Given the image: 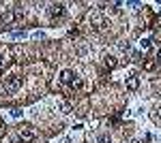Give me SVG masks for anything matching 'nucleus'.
Masks as SVG:
<instances>
[{
    "mask_svg": "<svg viewBox=\"0 0 161 143\" xmlns=\"http://www.w3.org/2000/svg\"><path fill=\"white\" fill-rule=\"evenodd\" d=\"M137 85H140L137 77H129V79H127V88H129V90H136Z\"/></svg>",
    "mask_w": 161,
    "mask_h": 143,
    "instance_id": "obj_5",
    "label": "nucleus"
},
{
    "mask_svg": "<svg viewBox=\"0 0 161 143\" xmlns=\"http://www.w3.org/2000/svg\"><path fill=\"white\" fill-rule=\"evenodd\" d=\"M62 13H64V4H52L50 9H47V15H50L52 19L54 17H60Z\"/></svg>",
    "mask_w": 161,
    "mask_h": 143,
    "instance_id": "obj_4",
    "label": "nucleus"
},
{
    "mask_svg": "<svg viewBox=\"0 0 161 143\" xmlns=\"http://www.w3.org/2000/svg\"><path fill=\"white\" fill-rule=\"evenodd\" d=\"M140 47H142V49H148L150 47V38H142V41H140Z\"/></svg>",
    "mask_w": 161,
    "mask_h": 143,
    "instance_id": "obj_6",
    "label": "nucleus"
},
{
    "mask_svg": "<svg viewBox=\"0 0 161 143\" xmlns=\"http://www.w3.org/2000/svg\"><path fill=\"white\" fill-rule=\"evenodd\" d=\"M157 58H159V60H161V47H159V51H157Z\"/></svg>",
    "mask_w": 161,
    "mask_h": 143,
    "instance_id": "obj_10",
    "label": "nucleus"
},
{
    "mask_svg": "<svg viewBox=\"0 0 161 143\" xmlns=\"http://www.w3.org/2000/svg\"><path fill=\"white\" fill-rule=\"evenodd\" d=\"M105 64H108L110 69H114V66H116V58H105Z\"/></svg>",
    "mask_w": 161,
    "mask_h": 143,
    "instance_id": "obj_8",
    "label": "nucleus"
},
{
    "mask_svg": "<svg viewBox=\"0 0 161 143\" xmlns=\"http://www.w3.org/2000/svg\"><path fill=\"white\" fill-rule=\"evenodd\" d=\"M60 81L62 84H69V85H80V81L75 79L73 71H62L60 73Z\"/></svg>",
    "mask_w": 161,
    "mask_h": 143,
    "instance_id": "obj_2",
    "label": "nucleus"
},
{
    "mask_svg": "<svg viewBox=\"0 0 161 143\" xmlns=\"http://www.w3.org/2000/svg\"><path fill=\"white\" fill-rule=\"evenodd\" d=\"M19 139H22L24 143H30L32 139H35V130H32V128H28V126L22 128V130H19Z\"/></svg>",
    "mask_w": 161,
    "mask_h": 143,
    "instance_id": "obj_3",
    "label": "nucleus"
},
{
    "mask_svg": "<svg viewBox=\"0 0 161 143\" xmlns=\"http://www.w3.org/2000/svg\"><path fill=\"white\" fill-rule=\"evenodd\" d=\"M19 88H22V77H9V79L2 84V92H4V94H15Z\"/></svg>",
    "mask_w": 161,
    "mask_h": 143,
    "instance_id": "obj_1",
    "label": "nucleus"
},
{
    "mask_svg": "<svg viewBox=\"0 0 161 143\" xmlns=\"http://www.w3.org/2000/svg\"><path fill=\"white\" fill-rule=\"evenodd\" d=\"M60 109H62V113H69L71 111V105L69 103H60Z\"/></svg>",
    "mask_w": 161,
    "mask_h": 143,
    "instance_id": "obj_7",
    "label": "nucleus"
},
{
    "mask_svg": "<svg viewBox=\"0 0 161 143\" xmlns=\"http://www.w3.org/2000/svg\"><path fill=\"white\" fill-rule=\"evenodd\" d=\"M99 143H112L110 137H99Z\"/></svg>",
    "mask_w": 161,
    "mask_h": 143,
    "instance_id": "obj_9",
    "label": "nucleus"
},
{
    "mask_svg": "<svg viewBox=\"0 0 161 143\" xmlns=\"http://www.w3.org/2000/svg\"><path fill=\"white\" fill-rule=\"evenodd\" d=\"M60 143H71V141H69V139H62V141Z\"/></svg>",
    "mask_w": 161,
    "mask_h": 143,
    "instance_id": "obj_11",
    "label": "nucleus"
},
{
    "mask_svg": "<svg viewBox=\"0 0 161 143\" xmlns=\"http://www.w3.org/2000/svg\"><path fill=\"white\" fill-rule=\"evenodd\" d=\"M0 69H2V58H0Z\"/></svg>",
    "mask_w": 161,
    "mask_h": 143,
    "instance_id": "obj_13",
    "label": "nucleus"
},
{
    "mask_svg": "<svg viewBox=\"0 0 161 143\" xmlns=\"http://www.w3.org/2000/svg\"><path fill=\"white\" fill-rule=\"evenodd\" d=\"M157 111H159V113H157V118H161V107H159V109H157Z\"/></svg>",
    "mask_w": 161,
    "mask_h": 143,
    "instance_id": "obj_12",
    "label": "nucleus"
}]
</instances>
